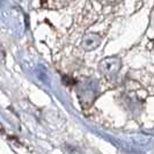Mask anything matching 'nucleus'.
<instances>
[{"label": "nucleus", "mask_w": 154, "mask_h": 154, "mask_svg": "<svg viewBox=\"0 0 154 154\" xmlns=\"http://www.w3.org/2000/svg\"><path fill=\"white\" fill-rule=\"evenodd\" d=\"M99 92L97 82L94 80H85L80 84L78 89V96L80 99V103L84 108H88L96 99V95Z\"/></svg>", "instance_id": "nucleus-1"}, {"label": "nucleus", "mask_w": 154, "mask_h": 154, "mask_svg": "<svg viewBox=\"0 0 154 154\" xmlns=\"http://www.w3.org/2000/svg\"><path fill=\"white\" fill-rule=\"evenodd\" d=\"M122 67V60L118 57H107L102 59L99 64V69L100 72L107 78H114L118 74Z\"/></svg>", "instance_id": "nucleus-2"}, {"label": "nucleus", "mask_w": 154, "mask_h": 154, "mask_svg": "<svg viewBox=\"0 0 154 154\" xmlns=\"http://www.w3.org/2000/svg\"><path fill=\"white\" fill-rule=\"evenodd\" d=\"M101 41H102V38L99 34L89 32V34L85 35L82 38V48L87 51H93L100 46Z\"/></svg>", "instance_id": "nucleus-3"}, {"label": "nucleus", "mask_w": 154, "mask_h": 154, "mask_svg": "<svg viewBox=\"0 0 154 154\" xmlns=\"http://www.w3.org/2000/svg\"><path fill=\"white\" fill-rule=\"evenodd\" d=\"M132 140L138 145H147L151 141V137L144 133H136L132 136Z\"/></svg>", "instance_id": "nucleus-4"}, {"label": "nucleus", "mask_w": 154, "mask_h": 154, "mask_svg": "<svg viewBox=\"0 0 154 154\" xmlns=\"http://www.w3.org/2000/svg\"><path fill=\"white\" fill-rule=\"evenodd\" d=\"M37 77L39 80H42L43 82H48V74H46V71L42 66L37 69Z\"/></svg>", "instance_id": "nucleus-5"}, {"label": "nucleus", "mask_w": 154, "mask_h": 154, "mask_svg": "<svg viewBox=\"0 0 154 154\" xmlns=\"http://www.w3.org/2000/svg\"><path fill=\"white\" fill-rule=\"evenodd\" d=\"M63 79H64V84H66V85H73V84H75V81H73L69 77H64Z\"/></svg>", "instance_id": "nucleus-6"}, {"label": "nucleus", "mask_w": 154, "mask_h": 154, "mask_svg": "<svg viewBox=\"0 0 154 154\" xmlns=\"http://www.w3.org/2000/svg\"><path fill=\"white\" fill-rule=\"evenodd\" d=\"M0 132H1V133H4V128H2L1 123H0Z\"/></svg>", "instance_id": "nucleus-7"}]
</instances>
